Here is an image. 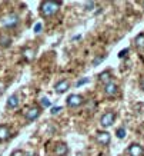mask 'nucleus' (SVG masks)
I'll return each mask as SVG.
<instances>
[{"label": "nucleus", "mask_w": 144, "mask_h": 156, "mask_svg": "<svg viewBox=\"0 0 144 156\" xmlns=\"http://www.w3.org/2000/svg\"><path fill=\"white\" fill-rule=\"evenodd\" d=\"M12 156H24V152L23 151H14L12 153Z\"/></svg>", "instance_id": "nucleus-19"}, {"label": "nucleus", "mask_w": 144, "mask_h": 156, "mask_svg": "<svg viewBox=\"0 0 144 156\" xmlns=\"http://www.w3.org/2000/svg\"><path fill=\"white\" fill-rule=\"evenodd\" d=\"M127 53H129V49H124V50H121V52H120V55H118V56H120V57H124Z\"/></svg>", "instance_id": "nucleus-25"}, {"label": "nucleus", "mask_w": 144, "mask_h": 156, "mask_svg": "<svg viewBox=\"0 0 144 156\" xmlns=\"http://www.w3.org/2000/svg\"><path fill=\"white\" fill-rule=\"evenodd\" d=\"M98 79H100V82H103V83H110V79H111V73H110V72L108 70H106V72H103V73H100V75H98Z\"/></svg>", "instance_id": "nucleus-13"}, {"label": "nucleus", "mask_w": 144, "mask_h": 156, "mask_svg": "<svg viewBox=\"0 0 144 156\" xmlns=\"http://www.w3.org/2000/svg\"><path fill=\"white\" fill-rule=\"evenodd\" d=\"M134 44H135V48L144 49V33L139 34V36L134 39Z\"/></svg>", "instance_id": "nucleus-15"}, {"label": "nucleus", "mask_w": 144, "mask_h": 156, "mask_svg": "<svg viewBox=\"0 0 144 156\" xmlns=\"http://www.w3.org/2000/svg\"><path fill=\"white\" fill-rule=\"evenodd\" d=\"M22 55H23V57L27 62H30V60H33V59H34V50H33V49H30V48H24L23 50H22Z\"/></svg>", "instance_id": "nucleus-12"}, {"label": "nucleus", "mask_w": 144, "mask_h": 156, "mask_svg": "<svg viewBox=\"0 0 144 156\" xmlns=\"http://www.w3.org/2000/svg\"><path fill=\"white\" fill-rule=\"evenodd\" d=\"M69 87H70L69 82H67V80H61V82H59V83L54 86V90H56V93H64Z\"/></svg>", "instance_id": "nucleus-10"}, {"label": "nucleus", "mask_w": 144, "mask_h": 156, "mask_svg": "<svg viewBox=\"0 0 144 156\" xmlns=\"http://www.w3.org/2000/svg\"><path fill=\"white\" fill-rule=\"evenodd\" d=\"M24 115H26V119H27V120H30V122H32V120H36V119L40 116V108H37V106H33V108L29 109Z\"/></svg>", "instance_id": "nucleus-5"}, {"label": "nucleus", "mask_w": 144, "mask_h": 156, "mask_svg": "<svg viewBox=\"0 0 144 156\" xmlns=\"http://www.w3.org/2000/svg\"><path fill=\"white\" fill-rule=\"evenodd\" d=\"M40 30H42V23H36V26H34V32L39 33Z\"/></svg>", "instance_id": "nucleus-22"}, {"label": "nucleus", "mask_w": 144, "mask_h": 156, "mask_svg": "<svg viewBox=\"0 0 144 156\" xmlns=\"http://www.w3.org/2000/svg\"><path fill=\"white\" fill-rule=\"evenodd\" d=\"M140 86H141V89L144 90V77H141V80H140Z\"/></svg>", "instance_id": "nucleus-26"}, {"label": "nucleus", "mask_w": 144, "mask_h": 156, "mask_svg": "<svg viewBox=\"0 0 144 156\" xmlns=\"http://www.w3.org/2000/svg\"><path fill=\"white\" fill-rule=\"evenodd\" d=\"M67 145H64V143H59L56 146V149H54V155L56 156H64L66 153H67Z\"/></svg>", "instance_id": "nucleus-11"}, {"label": "nucleus", "mask_w": 144, "mask_h": 156, "mask_svg": "<svg viewBox=\"0 0 144 156\" xmlns=\"http://www.w3.org/2000/svg\"><path fill=\"white\" fill-rule=\"evenodd\" d=\"M60 110H61V106H56V108H53V109H51V113H53V115H56V113H59Z\"/></svg>", "instance_id": "nucleus-20"}, {"label": "nucleus", "mask_w": 144, "mask_h": 156, "mask_svg": "<svg viewBox=\"0 0 144 156\" xmlns=\"http://www.w3.org/2000/svg\"><path fill=\"white\" fill-rule=\"evenodd\" d=\"M10 43H12V39L10 37H2V46L3 48H7Z\"/></svg>", "instance_id": "nucleus-17"}, {"label": "nucleus", "mask_w": 144, "mask_h": 156, "mask_svg": "<svg viewBox=\"0 0 144 156\" xmlns=\"http://www.w3.org/2000/svg\"><path fill=\"white\" fill-rule=\"evenodd\" d=\"M40 105H42V108H49V106H50V100L47 99V98H43V99L40 100Z\"/></svg>", "instance_id": "nucleus-18"}, {"label": "nucleus", "mask_w": 144, "mask_h": 156, "mask_svg": "<svg viewBox=\"0 0 144 156\" xmlns=\"http://www.w3.org/2000/svg\"><path fill=\"white\" fill-rule=\"evenodd\" d=\"M7 106L12 108V109H14V108H17V106H19V98H17V95L10 96L9 100H7Z\"/></svg>", "instance_id": "nucleus-14"}, {"label": "nucleus", "mask_w": 144, "mask_h": 156, "mask_svg": "<svg viewBox=\"0 0 144 156\" xmlns=\"http://www.w3.org/2000/svg\"><path fill=\"white\" fill-rule=\"evenodd\" d=\"M86 7H88V10H91L94 7V2H87V3H86Z\"/></svg>", "instance_id": "nucleus-24"}, {"label": "nucleus", "mask_w": 144, "mask_h": 156, "mask_svg": "<svg viewBox=\"0 0 144 156\" xmlns=\"http://www.w3.org/2000/svg\"><path fill=\"white\" fill-rule=\"evenodd\" d=\"M60 5H61L60 2H57V3H54V2H44V3H42V7H40L42 9V14L44 17H50V16H53L59 10Z\"/></svg>", "instance_id": "nucleus-1"}, {"label": "nucleus", "mask_w": 144, "mask_h": 156, "mask_svg": "<svg viewBox=\"0 0 144 156\" xmlns=\"http://www.w3.org/2000/svg\"><path fill=\"white\" fill-rule=\"evenodd\" d=\"M129 153L130 156H143L144 155V149L137 143H133L130 147H129Z\"/></svg>", "instance_id": "nucleus-7"}, {"label": "nucleus", "mask_w": 144, "mask_h": 156, "mask_svg": "<svg viewBox=\"0 0 144 156\" xmlns=\"http://www.w3.org/2000/svg\"><path fill=\"white\" fill-rule=\"evenodd\" d=\"M83 103H84V99L83 96L80 95H70L67 98V106H70V108H77V106H81Z\"/></svg>", "instance_id": "nucleus-3"}, {"label": "nucleus", "mask_w": 144, "mask_h": 156, "mask_svg": "<svg viewBox=\"0 0 144 156\" xmlns=\"http://www.w3.org/2000/svg\"><path fill=\"white\" fill-rule=\"evenodd\" d=\"M117 137L118 139H123V137H125V129L124 128H118L117 129V132H116Z\"/></svg>", "instance_id": "nucleus-16"}, {"label": "nucleus", "mask_w": 144, "mask_h": 156, "mask_svg": "<svg viewBox=\"0 0 144 156\" xmlns=\"http://www.w3.org/2000/svg\"><path fill=\"white\" fill-rule=\"evenodd\" d=\"M19 24V16L17 14H7L6 17H3V26L7 29H12V27H16Z\"/></svg>", "instance_id": "nucleus-2"}, {"label": "nucleus", "mask_w": 144, "mask_h": 156, "mask_svg": "<svg viewBox=\"0 0 144 156\" xmlns=\"http://www.w3.org/2000/svg\"><path fill=\"white\" fill-rule=\"evenodd\" d=\"M10 137V129L6 125H0V142H5Z\"/></svg>", "instance_id": "nucleus-9"}, {"label": "nucleus", "mask_w": 144, "mask_h": 156, "mask_svg": "<svg viewBox=\"0 0 144 156\" xmlns=\"http://www.w3.org/2000/svg\"><path fill=\"white\" fill-rule=\"evenodd\" d=\"M103 60H104V56H100V57H97V59L93 62V65L96 66V65H98V63H100V62H103Z\"/></svg>", "instance_id": "nucleus-21"}, {"label": "nucleus", "mask_w": 144, "mask_h": 156, "mask_svg": "<svg viewBox=\"0 0 144 156\" xmlns=\"http://www.w3.org/2000/svg\"><path fill=\"white\" fill-rule=\"evenodd\" d=\"M114 119H116V113H114V112H107V113H104L101 116L100 123H101V126H104V128H108V126L113 125Z\"/></svg>", "instance_id": "nucleus-4"}, {"label": "nucleus", "mask_w": 144, "mask_h": 156, "mask_svg": "<svg viewBox=\"0 0 144 156\" xmlns=\"http://www.w3.org/2000/svg\"><path fill=\"white\" fill-rule=\"evenodd\" d=\"M104 93H106L107 96H114L117 93V85L113 83V82L107 83V85L104 86Z\"/></svg>", "instance_id": "nucleus-8"}, {"label": "nucleus", "mask_w": 144, "mask_h": 156, "mask_svg": "<svg viewBox=\"0 0 144 156\" xmlns=\"http://www.w3.org/2000/svg\"><path fill=\"white\" fill-rule=\"evenodd\" d=\"M96 140H97L101 146H107L110 143V133L107 132H98L97 136H96Z\"/></svg>", "instance_id": "nucleus-6"}, {"label": "nucleus", "mask_w": 144, "mask_h": 156, "mask_svg": "<svg viewBox=\"0 0 144 156\" xmlns=\"http://www.w3.org/2000/svg\"><path fill=\"white\" fill-rule=\"evenodd\" d=\"M87 82H88V79L87 77H84V79H81V80L77 82V86H81V85H84V83H87Z\"/></svg>", "instance_id": "nucleus-23"}]
</instances>
